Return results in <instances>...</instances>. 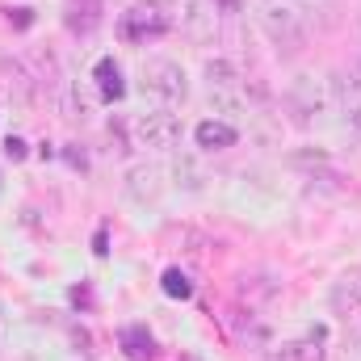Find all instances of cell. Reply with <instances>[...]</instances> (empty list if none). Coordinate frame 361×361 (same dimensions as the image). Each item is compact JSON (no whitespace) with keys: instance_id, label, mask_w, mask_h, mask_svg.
<instances>
[{"instance_id":"cell-5","label":"cell","mask_w":361,"mask_h":361,"mask_svg":"<svg viewBox=\"0 0 361 361\" xmlns=\"http://www.w3.org/2000/svg\"><path fill=\"white\" fill-rule=\"evenodd\" d=\"M332 92H336V105H341V118L349 130L361 135V68H349L332 80Z\"/></svg>"},{"instance_id":"cell-4","label":"cell","mask_w":361,"mask_h":361,"mask_svg":"<svg viewBox=\"0 0 361 361\" xmlns=\"http://www.w3.org/2000/svg\"><path fill=\"white\" fill-rule=\"evenodd\" d=\"M286 101H290V109H294L302 122H307V118H319V114L332 105V85H328L324 76H315V72H298V76L290 80Z\"/></svg>"},{"instance_id":"cell-3","label":"cell","mask_w":361,"mask_h":361,"mask_svg":"<svg viewBox=\"0 0 361 361\" xmlns=\"http://www.w3.org/2000/svg\"><path fill=\"white\" fill-rule=\"evenodd\" d=\"M143 89L152 92L160 105H180L189 97V76L173 59H147L143 63Z\"/></svg>"},{"instance_id":"cell-21","label":"cell","mask_w":361,"mask_h":361,"mask_svg":"<svg viewBox=\"0 0 361 361\" xmlns=\"http://www.w3.org/2000/svg\"><path fill=\"white\" fill-rule=\"evenodd\" d=\"M290 164H298V169H324L328 164V152L324 147H302V152H290Z\"/></svg>"},{"instance_id":"cell-25","label":"cell","mask_w":361,"mask_h":361,"mask_svg":"<svg viewBox=\"0 0 361 361\" xmlns=\"http://www.w3.org/2000/svg\"><path fill=\"white\" fill-rule=\"evenodd\" d=\"M147 4H160V0H147Z\"/></svg>"},{"instance_id":"cell-11","label":"cell","mask_w":361,"mask_h":361,"mask_svg":"<svg viewBox=\"0 0 361 361\" xmlns=\"http://www.w3.org/2000/svg\"><path fill=\"white\" fill-rule=\"evenodd\" d=\"M202 72H206V85H210V89H240V80H244V76H240V68H235L231 59H223V55L206 59V68H202Z\"/></svg>"},{"instance_id":"cell-6","label":"cell","mask_w":361,"mask_h":361,"mask_svg":"<svg viewBox=\"0 0 361 361\" xmlns=\"http://www.w3.org/2000/svg\"><path fill=\"white\" fill-rule=\"evenodd\" d=\"M160 189H164V185H160V169H156V164H130L126 177H122V193H126L130 202H139V206L156 202Z\"/></svg>"},{"instance_id":"cell-17","label":"cell","mask_w":361,"mask_h":361,"mask_svg":"<svg viewBox=\"0 0 361 361\" xmlns=\"http://www.w3.org/2000/svg\"><path fill=\"white\" fill-rule=\"evenodd\" d=\"M277 361H324V349L315 345V336L311 341H294V345H281Z\"/></svg>"},{"instance_id":"cell-24","label":"cell","mask_w":361,"mask_h":361,"mask_svg":"<svg viewBox=\"0 0 361 361\" xmlns=\"http://www.w3.org/2000/svg\"><path fill=\"white\" fill-rule=\"evenodd\" d=\"M4 336H8V315H4V302H0V349H4Z\"/></svg>"},{"instance_id":"cell-14","label":"cell","mask_w":361,"mask_h":361,"mask_svg":"<svg viewBox=\"0 0 361 361\" xmlns=\"http://www.w3.org/2000/svg\"><path fill=\"white\" fill-rule=\"evenodd\" d=\"M332 307H336L341 315H361V286L357 281H341V286L332 290Z\"/></svg>"},{"instance_id":"cell-22","label":"cell","mask_w":361,"mask_h":361,"mask_svg":"<svg viewBox=\"0 0 361 361\" xmlns=\"http://www.w3.org/2000/svg\"><path fill=\"white\" fill-rule=\"evenodd\" d=\"M4 156H8V160H25V139H17V135H13V139L4 143Z\"/></svg>"},{"instance_id":"cell-18","label":"cell","mask_w":361,"mask_h":361,"mask_svg":"<svg viewBox=\"0 0 361 361\" xmlns=\"http://www.w3.org/2000/svg\"><path fill=\"white\" fill-rule=\"evenodd\" d=\"M173 177H177V185H185L189 193H197V189H202V180H206V177H202V169H197L189 156H177V160H173Z\"/></svg>"},{"instance_id":"cell-23","label":"cell","mask_w":361,"mask_h":361,"mask_svg":"<svg viewBox=\"0 0 361 361\" xmlns=\"http://www.w3.org/2000/svg\"><path fill=\"white\" fill-rule=\"evenodd\" d=\"M214 4H219L223 13H240V4H244V0H214Z\"/></svg>"},{"instance_id":"cell-1","label":"cell","mask_w":361,"mask_h":361,"mask_svg":"<svg viewBox=\"0 0 361 361\" xmlns=\"http://www.w3.org/2000/svg\"><path fill=\"white\" fill-rule=\"evenodd\" d=\"M130 135L139 147H152V152H169L180 143V118L169 109H143L130 118Z\"/></svg>"},{"instance_id":"cell-8","label":"cell","mask_w":361,"mask_h":361,"mask_svg":"<svg viewBox=\"0 0 361 361\" xmlns=\"http://www.w3.org/2000/svg\"><path fill=\"white\" fill-rule=\"evenodd\" d=\"M193 139H197V147L202 152H227V147H235V126L231 122H219V118H206V122H197L193 126Z\"/></svg>"},{"instance_id":"cell-16","label":"cell","mask_w":361,"mask_h":361,"mask_svg":"<svg viewBox=\"0 0 361 361\" xmlns=\"http://www.w3.org/2000/svg\"><path fill=\"white\" fill-rule=\"evenodd\" d=\"M92 76H97V85H101L105 97H122V72H118V63H114V59H101Z\"/></svg>"},{"instance_id":"cell-19","label":"cell","mask_w":361,"mask_h":361,"mask_svg":"<svg viewBox=\"0 0 361 361\" xmlns=\"http://www.w3.org/2000/svg\"><path fill=\"white\" fill-rule=\"evenodd\" d=\"M210 109H219V114H244V97L235 89H210Z\"/></svg>"},{"instance_id":"cell-15","label":"cell","mask_w":361,"mask_h":361,"mask_svg":"<svg viewBox=\"0 0 361 361\" xmlns=\"http://www.w3.org/2000/svg\"><path fill=\"white\" fill-rule=\"evenodd\" d=\"M177 21L185 30L202 34V30H206V4H202V0H177Z\"/></svg>"},{"instance_id":"cell-12","label":"cell","mask_w":361,"mask_h":361,"mask_svg":"<svg viewBox=\"0 0 361 361\" xmlns=\"http://www.w3.org/2000/svg\"><path fill=\"white\" fill-rule=\"evenodd\" d=\"M55 101H59L63 118H72V122H85V118H89V97L80 92V85H59Z\"/></svg>"},{"instance_id":"cell-26","label":"cell","mask_w":361,"mask_h":361,"mask_svg":"<svg viewBox=\"0 0 361 361\" xmlns=\"http://www.w3.org/2000/svg\"><path fill=\"white\" fill-rule=\"evenodd\" d=\"M265 4H277V0H265Z\"/></svg>"},{"instance_id":"cell-10","label":"cell","mask_w":361,"mask_h":361,"mask_svg":"<svg viewBox=\"0 0 361 361\" xmlns=\"http://www.w3.org/2000/svg\"><path fill=\"white\" fill-rule=\"evenodd\" d=\"M281 294V281L273 277V273H244L240 277V298L248 302V307H261V302H269Z\"/></svg>"},{"instance_id":"cell-2","label":"cell","mask_w":361,"mask_h":361,"mask_svg":"<svg viewBox=\"0 0 361 361\" xmlns=\"http://www.w3.org/2000/svg\"><path fill=\"white\" fill-rule=\"evenodd\" d=\"M261 30H265V38H269L273 47L286 51V55H294V51L307 47V25H302V17H298L290 4H265Z\"/></svg>"},{"instance_id":"cell-13","label":"cell","mask_w":361,"mask_h":361,"mask_svg":"<svg viewBox=\"0 0 361 361\" xmlns=\"http://www.w3.org/2000/svg\"><path fill=\"white\" fill-rule=\"evenodd\" d=\"M122 349L130 361H152L156 357V341L147 336V328H122Z\"/></svg>"},{"instance_id":"cell-20","label":"cell","mask_w":361,"mask_h":361,"mask_svg":"<svg viewBox=\"0 0 361 361\" xmlns=\"http://www.w3.org/2000/svg\"><path fill=\"white\" fill-rule=\"evenodd\" d=\"M160 281H164V294H169V298H189V294H193L189 277H185L180 269H164V277H160Z\"/></svg>"},{"instance_id":"cell-7","label":"cell","mask_w":361,"mask_h":361,"mask_svg":"<svg viewBox=\"0 0 361 361\" xmlns=\"http://www.w3.org/2000/svg\"><path fill=\"white\" fill-rule=\"evenodd\" d=\"M101 21H105L101 17V0H68L63 4V25L72 34H80V38H89Z\"/></svg>"},{"instance_id":"cell-9","label":"cell","mask_w":361,"mask_h":361,"mask_svg":"<svg viewBox=\"0 0 361 361\" xmlns=\"http://www.w3.org/2000/svg\"><path fill=\"white\" fill-rule=\"evenodd\" d=\"M164 30H169V17H164L156 4L135 8V13L122 21V34H126V38H147V34H164Z\"/></svg>"}]
</instances>
